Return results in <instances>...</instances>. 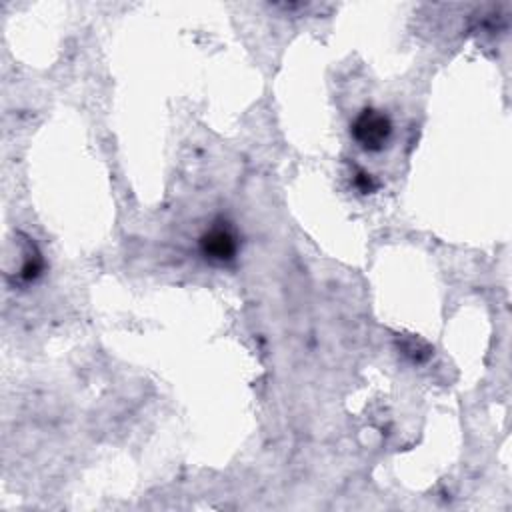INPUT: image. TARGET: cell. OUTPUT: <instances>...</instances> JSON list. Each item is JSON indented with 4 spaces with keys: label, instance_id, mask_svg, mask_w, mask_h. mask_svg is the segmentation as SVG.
<instances>
[{
    "label": "cell",
    "instance_id": "1",
    "mask_svg": "<svg viewBox=\"0 0 512 512\" xmlns=\"http://www.w3.org/2000/svg\"><path fill=\"white\" fill-rule=\"evenodd\" d=\"M354 142L368 152L382 150L392 136L390 116L376 108H364L350 126Z\"/></svg>",
    "mask_w": 512,
    "mask_h": 512
},
{
    "label": "cell",
    "instance_id": "2",
    "mask_svg": "<svg viewBox=\"0 0 512 512\" xmlns=\"http://www.w3.org/2000/svg\"><path fill=\"white\" fill-rule=\"evenodd\" d=\"M200 254L210 262V264H228L236 258L238 252V238L234 230L226 222H216L212 224L202 236H200Z\"/></svg>",
    "mask_w": 512,
    "mask_h": 512
},
{
    "label": "cell",
    "instance_id": "3",
    "mask_svg": "<svg viewBox=\"0 0 512 512\" xmlns=\"http://www.w3.org/2000/svg\"><path fill=\"white\" fill-rule=\"evenodd\" d=\"M354 186L362 192V194H372L378 188V182L374 180V176L366 170H358L354 174Z\"/></svg>",
    "mask_w": 512,
    "mask_h": 512
}]
</instances>
